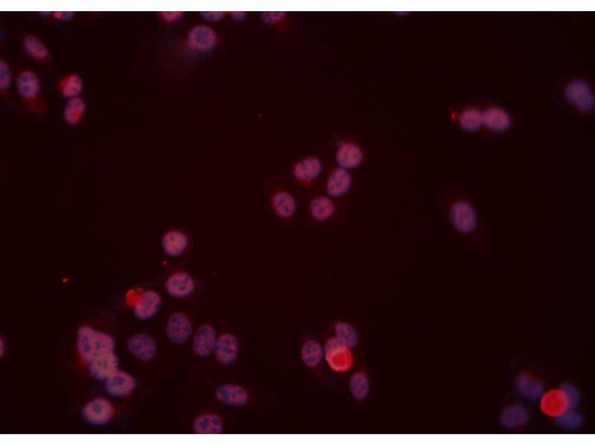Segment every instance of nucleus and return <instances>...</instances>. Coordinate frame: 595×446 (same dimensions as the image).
<instances>
[{
  "label": "nucleus",
  "instance_id": "nucleus-25",
  "mask_svg": "<svg viewBox=\"0 0 595 446\" xmlns=\"http://www.w3.org/2000/svg\"><path fill=\"white\" fill-rule=\"evenodd\" d=\"M322 354V348L316 341H308L301 348V359L309 368L316 367L320 362Z\"/></svg>",
  "mask_w": 595,
  "mask_h": 446
},
{
  "label": "nucleus",
  "instance_id": "nucleus-17",
  "mask_svg": "<svg viewBox=\"0 0 595 446\" xmlns=\"http://www.w3.org/2000/svg\"><path fill=\"white\" fill-rule=\"evenodd\" d=\"M97 329L87 325L80 326L76 333V348L81 361L88 364L95 354Z\"/></svg>",
  "mask_w": 595,
  "mask_h": 446
},
{
  "label": "nucleus",
  "instance_id": "nucleus-3",
  "mask_svg": "<svg viewBox=\"0 0 595 446\" xmlns=\"http://www.w3.org/2000/svg\"><path fill=\"white\" fill-rule=\"evenodd\" d=\"M449 218L455 229L463 234L472 233L477 225L476 212L473 206L464 200H458L452 205Z\"/></svg>",
  "mask_w": 595,
  "mask_h": 446
},
{
  "label": "nucleus",
  "instance_id": "nucleus-11",
  "mask_svg": "<svg viewBox=\"0 0 595 446\" xmlns=\"http://www.w3.org/2000/svg\"><path fill=\"white\" fill-rule=\"evenodd\" d=\"M119 366V359L116 352H108L94 357L87 364L90 376L97 380L104 381L117 372Z\"/></svg>",
  "mask_w": 595,
  "mask_h": 446
},
{
  "label": "nucleus",
  "instance_id": "nucleus-28",
  "mask_svg": "<svg viewBox=\"0 0 595 446\" xmlns=\"http://www.w3.org/2000/svg\"><path fill=\"white\" fill-rule=\"evenodd\" d=\"M24 48L30 57L38 60H44L49 56L46 46L35 36L28 35L25 37Z\"/></svg>",
  "mask_w": 595,
  "mask_h": 446
},
{
  "label": "nucleus",
  "instance_id": "nucleus-10",
  "mask_svg": "<svg viewBox=\"0 0 595 446\" xmlns=\"http://www.w3.org/2000/svg\"><path fill=\"white\" fill-rule=\"evenodd\" d=\"M216 400L225 406L240 408L246 406L250 396L243 386L234 383H226L219 386L215 391Z\"/></svg>",
  "mask_w": 595,
  "mask_h": 446
},
{
  "label": "nucleus",
  "instance_id": "nucleus-14",
  "mask_svg": "<svg viewBox=\"0 0 595 446\" xmlns=\"http://www.w3.org/2000/svg\"><path fill=\"white\" fill-rule=\"evenodd\" d=\"M217 339L215 328L211 325H202L193 338L192 348L195 355L201 358L210 357L214 352Z\"/></svg>",
  "mask_w": 595,
  "mask_h": 446
},
{
  "label": "nucleus",
  "instance_id": "nucleus-8",
  "mask_svg": "<svg viewBox=\"0 0 595 446\" xmlns=\"http://www.w3.org/2000/svg\"><path fill=\"white\" fill-rule=\"evenodd\" d=\"M104 388L110 396L124 398L132 394L137 387V381L128 372L118 370L104 380Z\"/></svg>",
  "mask_w": 595,
  "mask_h": 446
},
{
  "label": "nucleus",
  "instance_id": "nucleus-15",
  "mask_svg": "<svg viewBox=\"0 0 595 446\" xmlns=\"http://www.w3.org/2000/svg\"><path fill=\"white\" fill-rule=\"evenodd\" d=\"M161 243L163 252L167 256L178 257L189 248L190 240L185 232L174 229L164 234Z\"/></svg>",
  "mask_w": 595,
  "mask_h": 446
},
{
  "label": "nucleus",
  "instance_id": "nucleus-2",
  "mask_svg": "<svg viewBox=\"0 0 595 446\" xmlns=\"http://www.w3.org/2000/svg\"><path fill=\"white\" fill-rule=\"evenodd\" d=\"M116 413L113 404L106 398L98 397L85 404L82 409L83 419L90 424L101 427L109 423Z\"/></svg>",
  "mask_w": 595,
  "mask_h": 446
},
{
  "label": "nucleus",
  "instance_id": "nucleus-31",
  "mask_svg": "<svg viewBox=\"0 0 595 446\" xmlns=\"http://www.w3.org/2000/svg\"><path fill=\"white\" fill-rule=\"evenodd\" d=\"M337 338L349 348H354L358 344L356 331L348 324L340 323L335 327Z\"/></svg>",
  "mask_w": 595,
  "mask_h": 446
},
{
  "label": "nucleus",
  "instance_id": "nucleus-24",
  "mask_svg": "<svg viewBox=\"0 0 595 446\" xmlns=\"http://www.w3.org/2000/svg\"><path fill=\"white\" fill-rule=\"evenodd\" d=\"M311 216L317 221H326L336 212V205L330 196H318L312 198L309 204Z\"/></svg>",
  "mask_w": 595,
  "mask_h": 446
},
{
  "label": "nucleus",
  "instance_id": "nucleus-5",
  "mask_svg": "<svg viewBox=\"0 0 595 446\" xmlns=\"http://www.w3.org/2000/svg\"><path fill=\"white\" fill-rule=\"evenodd\" d=\"M162 302L160 294L155 290L141 291L132 305L133 314L140 320H149L159 313Z\"/></svg>",
  "mask_w": 595,
  "mask_h": 446
},
{
  "label": "nucleus",
  "instance_id": "nucleus-33",
  "mask_svg": "<svg viewBox=\"0 0 595 446\" xmlns=\"http://www.w3.org/2000/svg\"><path fill=\"white\" fill-rule=\"evenodd\" d=\"M580 422L581 418L579 415L577 413H573L569 411L558 417L556 421L560 427L567 429L577 428Z\"/></svg>",
  "mask_w": 595,
  "mask_h": 446
},
{
  "label": "nucleus",
  "instance_id": "nucleus-38",
  "mask_svg": "<svg viewBox=\"0 0 595 446\" xmlns=\"http://www.w3.org/2000/svg\"><path fill=\"white\" fill-rule=\"evenodd\" d=\"M4 345H5V343H4L3 340V339L0 340V354H1L0 355H1V357H3L4 355V352H4V350H5V346Z\"/></svg>",
  "mask_w": 595,
  "mask_h": 446
},
{
  "label": "nucleus",
  "instance_id": "nucleus-20",
  "mask_svg": "<svg viewBox=\"0 0 595 446\" xmlns=\"http://www.w3.org/2000/svg\"><path fill=\"white\" fill-rule=\"evenodd\" d=\"M187 42L194 49L208 51L216 46L217 35L215 31L208 26H196L190 30Z\"/></svg>",
  "mask_w": 595,
  "mask_h": 446
},
{
  "label": "nucleus",
  "instance_id": "nucleus-23",
  "mask_svg": "<svg viewBox=\"0 0 595 446\" xmlns=\"http://www.w3.org/2000/svg\"><path fill=\"white\" fill-rule=\"evenodd\" d=\"M224 430L223 419L214 413H205L193 422V431L196 434H221Z\"/></svg>",
  "mask_w": 595,
  "mask_h": 446
},
{
  "label": "nucleus",
  "instance_id": "nucleus-21",
  "mask_svg": "<svg viewBox=\"0 0 595 446\" xmlns=\"http://www.w3.org/2000/svg\"><path fill=\"white\" fill-rule=\"evenodd\" d=\"M336 160L340 168L349 171L359 167L363 160V154L358 145L343 143L337 151Z\"/></svg>",
  "mask_w": 595,
  "mask_h": 446
},
{
  "label": "nucleus",
  "instance_id": "nucleus-27",
  "mask_svg": "<svg viewBox=\"0 0 595 446\" xmlns=\"http://www.w3.org/2000/svg\"><path fill=\"white\" fill-rule=\"evenodd\" d=\"M483 119L485 120L487 126L494 130H505L510 123L507 114L498 109L487 110Z\"/></svg>",
  "mask_w": 595,
  "mask_h": 446
},
{
  "label": "nucleus",
  "instance_id": "nucleus-9",
  "mask_svg": "<svg viewBox=\"0 0 595 446\" xmlns=\"http://www.w3.org/2000/svg\"><path fill=\"white\" fill-rule=\"evenodd\" d=\"M270 209L280 220L288 221L293 218L297 210V203L295 196L288 191L276 189L268 197Z\"/></svg>",
  "mask_w": 595,
  "mask_h": 446
},
{
  "label": "nucleus",
  "instance_id": "nucleus-30",
  "mask_svg": "<svg viewBox=\"0 0 595 446\" xmlns=\"http://www.w3.org/2000/svg\"><path fill=\"white\" fill-rule=\"evenodd\" d=\"M350 388L354 398L362 400L367 397L369 391L368 377L362 372L355 373L350 381Z\"/></svg>",
  "mask_w": 595,
  "mask_h": 446
},
{
  "label": "nucleus",
  "instance_id": "nucleus-29",
  "mask_svg": "<svg viewBox=\"0 0 595 446\" xmlns=\"http://www.w3.org/2000/svg\"><path fill=\"white\" fill-rule=\"evenodd\" d=\"M83 89V81L77 75H69L62 80L60 91L62 96L76 98Z\"/></svg>",
  "mask_w": 595,
  "mask_h": 446
},
{
  "label": "nucleus",
  "instance_id": "nucleus-35",
  "mask_svg": "<svg viewBox=\"0 0 595 446\" xmlns=\"http://www.w3.org/2000/svg\"><path fill=\"white\" fill-rule=\"evenodd\" d=\"M285 16V13L283 12H268L265 13L264 18L266 22L274 23L277 22L278 20L283 19Z\"/></svg>",
  "mask_w": 595,
  "mask_h": 446
},
{
  "label": "nucleus",
  "instance_id": "nucleus-4",
  "mask_svg": "<svg viewBox=\"0 0 595 446\" xmlns=\"http://www.w3.org/2000/svg\"><path fill=\"white\" fill-rule=\"evenodd\" d=\"M165 291L174 298H186L194 294L196 284L194 277L183 269H176L166 279Z\"/></svg>",
  "mask_w": 595,
  "mask_h": 446
},
{
  "label": "nucleus",
  "instance_id": "nucleus-13",
  "mask_svg": "<svg viewBox=\"0 0 595 446\" xmlns=\"http://www.w3.org/2000/svg\"><path fill=\"white\" fill-rule=\"evenodd\" d=\"M127 347L133 357L143 362L153 360L158 351L155 340L150 335L142 333L130 337Z\"/></svg>",
  "mask_w": 595,
  "mask_h": 446
},
{
  "label": "nucleus",
  "instance_id": "nucleus-37",
  "mask_svg": "<svg viewBox=\"0 0 595 446\" xmlns=\"http://www.w3.org/2000/svg\"><path fill=\"white\" fill-rule=\"evenodd\" d=\"M204 17L208 20H211V22H217V20L220 19L223 17V13L219 12L204 13Z\"/></svg>",
  "mask_w": 595,
  "mask_h": 446
},
{
  "label": "nucleus",
  "instance_id": "nucleus-6",
  "mask_svg": "<svg viewBox=\"0 0 595 446\" xmlns=\"http://www.w3.org/2000/svg\"><path fill=\"white\" fill-rule=\"evenodd\" d=\"M326 359L330 367L336 372H346L353 364L349 348L337 338H330L326 346Z\"/></svg>",
  "mask_w": 595,
  "mask_h": 446
},
{
  "label": "nucleus",
  "instance_id": "nucleus-18",
  "mask_svg": "<svg viewBox=\"0 0 595 446\" xmlns=\"http://www.w3.org/2000/svg\"><path fill=\"white\" fill-rule=\"evenodd\" d=\"M352 182V176L349 171L338 168L328 175L326 192L330 198H340L351 190Z\"/></svg>",
  "mask_w": 595,
  "mask_h": 446
},
{
  "label": "nucleus",
  "instance_id": "nucleus-36",
  "mask_svg": "<svg viewBox=\"0 0 595 446\" xmlns=\"http://www.w3.org/2000/svg\"><path fill=\"white\" fill-rule=\"evenodd\" d=\"M161 17L166 22H174L182 17L183 12H163L160 13Z\"/></svg>",
  "mask_w": 595,
  "mask_h": 446
},
{
  "label": "nucleus",
  "instance_id": "nucleus-34",
  "mask_svg": "<svg viewBox=\"0 0 595 446\" xmlns=\"http://www.w3.org/2000/svg\"><path fill=\"white\" fill-rule=\"evenodd\" d=\"M10 83V71L8 65L1 60L0 62V89L3 92L7 89Z\"/></svg>",
  "mask_w": 595,
  "mask_h": 446
},
{
  "label": "nucleus",
  "instance_id": "nucleus-22",
  "mask_svg": "<svg viewBox=\"0 0 595 446\" xmlns=\"http://www.w3.org/2000/svg\"><path fill=\"white\" fill-rule=\"evenodd\" d=\"M567 99L581 110H589L593 105V96L589 86L583 81L571 83L567 89Z\"/></svg>",
  "mask_w": 595,
  "mask_h": 446
},
{
  "label": "nucleus",
  "instance_id": "nucleus-26",
  "mask_svg": "<svg viewBox=\"0 0 595 446\" xmlns=\"http://www.w3.org/2000/svg\"><path fill=\"white\" fill-rule=\"evenodd\" d=\"M86 110L85 102L81 98H71L67 103L64 111L65 121L69 124L78 123Z\"/></svg>",
  "mask_w": 595,
  "mask_h": 446
},
{
  "label": "nucleus",
  "instance_id": "nucleus-1",
  "mask_svg": "<svg viewBox=\"0 0 595 446\" xmlns=\"http://www.w3.org/2000/svg\"><path fill=\"white\" fill-rule=\"evenodd\" d=\"M579 401L578 391L572 386L564 385L562 390L548 392L542 399L541 409L550 416L560 417L571 409H575Z\"/></svg>",
  "mask_w": 595,
  "mask_h": 446
},
{
  "label": "nucleus",
  "instance_id": "nucleus-16",
  "mask_svg": "<svg viewBox=\"0 0 595 446\" xmlns=\"http://www.w3.org/2000/svg\"><path fill=\"white\" fill-rule=\"evenodd\" d=\"M322 172V164L316 157H308L301 160L292 170L294 180L302 185H308L319 178Z\"/></svg>",
  "mask_w": 595,
  "mask_h": 446
},
{
  "label": "nucleus",
  "instance_id": "nucleus-19",
  "mask_svg": "<svg viewBox=\"0 0 595 446\" xmlns=\"http://www.w3.org/2000/svg\"><path fill=\"white\" fill-rule=\"evenodd\" d=\"M19 94L29 105H33L39 98L40 84L38 78L33 71L21 72L17 80Z\"/></svg>",
  "mask_w": 595,
  "mask_h": 446
},
{
  "label": "nucleus",
  "instance_id": "nucleus-12",
  "mask_svg": "<svg viewBox=\"0 0 595 446\" xmlns=\"http://www.w3.org/2000/svg\"><path fill=\"white\" fill-rule=\"evenodd\" d=\"M240 351L237 338L233 334L225 333L217 337L214 355L223 366H231L236 361Z\"/></svg>",
  "mask_w": 595,
  "mask_h": 446
},
{
  "label": "nucleus",
  "instance_id": "nucleus-7",
  "mask_svg": "<svg viewBox=\"0 0 595 446\" xmlns=\"http://www.w3.org/2000/svg\"><path fill=\"white\" fill-rule=\"evenodd\" d=\"M193 326L189 316L182 312L173 314L167 321L166 334L171 343L182 345L192 335Z\"/></svg>",
  "mask_w": 595,
  "mask_h": 446
},
{
  "label": "nucleus",
  "instance_id": "nucleus-32",
  "mask_svg": "<svg viewBox=\"0 0 595 446\" xmlns=\"http://www.w3.org/2000/svg\"><path fill=\"white\" fill-rule=\"evenodd\" d=\"M483 121V116L476 110H469L463 113L461 123L464 129L475 130Z\"/></svg>",
  "mask_w": 595,
  "mask_h": 446
}]
</instances>
